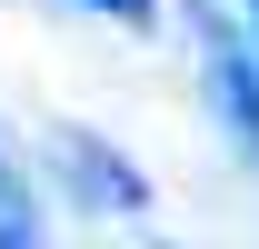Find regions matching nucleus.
I'll use <instances>...</instances> for the list:
<instances>
[{"label": "nucleus", "instance_id": "f257e3e1", "mask_svg": "<svg viewBox=\"0 0 259 249\" xmlns=\"http://www.w3.org/2000/svg\"><path fill=\"white\" fill-rule=\"evenodd\" d=\"M50 170H60V189L80 199V210H100V219H140L150 210L140 170H130L120 150H100L90 130H60V140H50Z\"/></svg>", "mask_w": 259, "mask_h": 249}, {"label": "nucleus", "instance_id": "f03ea898", "mask_svg": "<svg viewBox=\"0 0 259 249\" xmlns=\"http://www.w3.org/2000/svg\"><path fill=\"white\" fill-rule=\"evenodd\" d=\"M209 110H220V120H229V140L259 159V60L220 30V20H209Z\"/></svg>", "mask_w": 259, "mask_h": 249}, {"label": "nucleus", "instance_id": "7ed1b4c3", "mask_svg": "<svg viewBox=\"0 0 259 249\" xmlns=\"http://www.w3.org/2000/svg\"><path fill=\"white\" fill-rule=\"evenodd\" d=\"M30 229H40V219H30V189H20L10 170H0V249H20Z\"/></svg>", "mask_w": 259, "mask_h": 249}, {"label": "nucleus", "instance_id": "20e7f679", "mask_svg": "<svg viewBox=\"0 0 259 249\" xmlns=\"http://www.w3.org/2000/svg\"><path fill=\"white\" fill-rule=\"evenodd\" d=\"M80 10H100V20H130V30L150 20V0H80Z\"/></svg>", "mask_w": 259, "mask_h": 249}, {"label": "nucleus", "instance_id": "39448f33", "mask_svg": "<svg viewBox=\"0 0 259 249\" xmlns=\"http://www.w3.org/2000/svg\"><path fill=\"white\" fill-rule=\"evenodd\" d=\"M249 10H259V0H249Z\"/></svg>", "mask_w": 259, "mask_h": 249}]
</instances>
